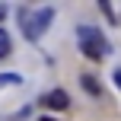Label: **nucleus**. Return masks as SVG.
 <instances>
[{"mask_svg": "<svg viewBox=\"0 0 121 121\" xmlns=\"http://www.w3.org/2000/svg\"><path fill=\"white\" fill-rule=\"evenodd\" d=\"M19 19H22V32L29 42H38V38L45 35V29L51 26V19H54V10L51 6H42V10H19Z\"/></svg>", "mask_w": 121, "mask_h": 121, "instance_id": "1", "label": "nucleus"}, {"mask_svg": "<svg viewBox=\"0 0 121 121\" xmlns=\"http://www.w3.org/2000/svg\"><path fill=\"white\" fill-rule=\"evenodd\" d=\"M77 38H80V45H83V54L86 57L102 60L105 54H108V42H105L102 32L92 29V26H77Z\"/></svg>", "mask_w": 121, "mask_h": 121, "instance_id": "2", "label": "nucleus"}, {"mask_svg": "<svg viewBox=\"0 0 121 121\" xmlns=\"http://www.w3.org/2000/svg\"><path fill=\"white\" fill-rule=\"evenodd\" d=\"M42 102L48 105V108H54V112H64L67 105H70V99H67V92H64V89H51L48 96L42 99Z\"/></svg>", "mask_w": 121, "mask_h": 121, "instance_id": "3", "label": "nucleus"}, {"mask_svg": "<svg viewBox=\"0 0 121 121\" xmlns=\"http://www.w3.org/2000/svg\"><path fill=\"white\" fill-rule=\"evenodd\" d=\"M80 83H83V89L89 92V96H102V86L96 83V77H92V73H83V80H80Z\"/></svg>", "mask_w": 121, "mask_h": 121, "instance_id": "4", "label": "nucleus"}, {"mask_svg": "<svg viewBox=\"0 0 121 121\" xmlns=\"http://www.w3.org/2000/svg\"><path fill=\"white\" fill-rule=\"evenodd\" d=\"M0 57H10V35L0 29Z\"/></svg>", "mask_w": 121, "mask_h": 121, "instance_id": "5", "label": "nucleus"}, {"mask_svg": "<svg viewBox=\"0 0 121 121\" xmlns=\"http://www.w3.org/2000/svg\"><path fill=\"white\" fill-rule=\"evenodd\" d=\"M6 83L16 86V83H19V77H16V73H0V86H6Z\"/></svg>", "mask_w": 121, "mask_h": 121, "instance_id": "6", "label": "nucleus"}, {"mask_svg": "<svg viewBox=\"0 0 121 121\" xmlns=\"http://www.w3.org/2000/svg\"><path fill=\"white\" fill-rule=\"evenodd\" d=\"M99 10H102V13H105V16H108V19H112V22H115V13H112V6H108V3H99Z\"/></svg>", "mask_w": 121, "mask_h": 121, "instance_id": "7", "label": "nucleus"}, {"mask_svg": "<svg viewBox=\"0 0 121 121\" xmlns=\"http://www.w3.org/2000/svg\"><path fill=\"white\" fill-rule=\"evenodd\" d=\"M115 86L121 89V70H115Z\"/></svg>", "mask_w": 121, "mask_h": 121, "instance_id": "8", "label": "nucleus"}, {"mask_svg": "<svg viewBox=\"0 0 121 121\" xmlns=\"http://www.w3.org/2000/svg\"><path fill=\"white\" fill-rule=\"evenodd\" d=\"M38 121H54V118H38Z\"/></svg>", "mask_w": 121, "mask_h": 121, "instance_id": "9", "label": "nucleus"}]
</instances>
